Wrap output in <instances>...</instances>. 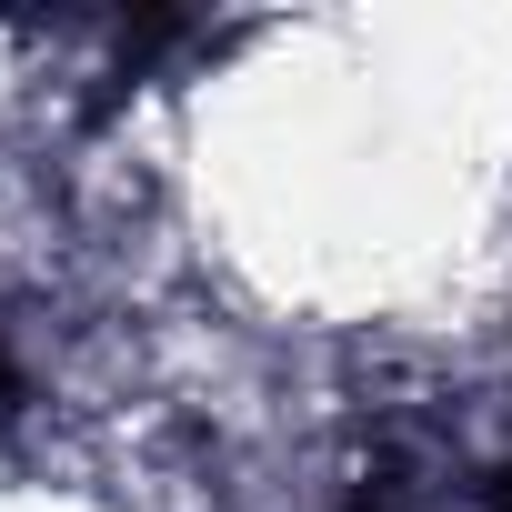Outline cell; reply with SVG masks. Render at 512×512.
I'll list each match as a JSON object with an SVG mask.
<instances>
[{"label": "cell", "mask_w": 512, "mask_h": 512, "mask_svg": "<svg viewBox=\"0 0 512 512\" xmlns=\"http://www.w3.org/2000/svg\"><path fill=\"white\" fill-rule=\"evenodd\" d=\"M0 392H11V372H0Z\"/></svg>", "instance_id": "obj_1"}]
</instances>
